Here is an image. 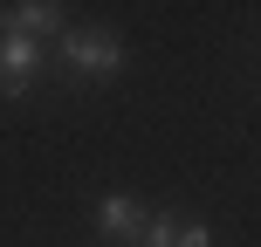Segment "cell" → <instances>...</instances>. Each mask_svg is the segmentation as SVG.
Wrapping results in <instances>:
<instances>
[{
	"mask_svg": "<svg viewBox=\"0 0 261 247\" xmlns=\"http://www.w3.org/2000/svg\"><path fill=\"white\" fill-rule=\"evenodd\" d=\"M62 62L76 69V76H117L124 48H117V35H96V28H76V35H62Z\"/></svg>",
	"mask_w": 261,
	"mask_h": 247,
	"instance_id": "obj_1",
	"label": "cell"
},
{
	"mask_svg": "<svg viewBox=\"0 0 261 247\" xmlns=\"http://www.w3.org/2000/svg\"><path fill=\"white\" fill-rule=\"evenodd\" d=\"M130 247H213V234L199 220H172V213H144V234Z\"/></svg>",
	"mask_w": 261,
	"mask_h": 247,
	"instance_id": "obj_2",
	"label": "cell"
},
{
	"mask_svg": "<svg viewBox=\"0 0 261 247\" xmlns=\"http://www.w3.org/2000/svg\"><path fill=\"white\" fill-rule=\"evenodd\" d=\"M35 62H41V41H28V35H0V96H21L28 76H35Z\"/></svg>",
	"mask_w": 261,
	"mask_h": 247,
	"instance_id": "obj_3",
	"label": "cell"
},
{
	"mask_svg": "<svg viewBox=\"0 0 261 247\" xmlns=\"http://www.w3.org/2000/svg\"><path fill=\"white\" fill-rule=\"evenodd\" d=\"M96 227H103L117 247H130L144 234V206H138V199H103V206H96Z\"/></svg>",
	"mask_w": 261,
	"mask_h": 247,
	"instance_id": "obj_4",
	"label": "cell"
},
{
	"mask_svg": "<svg viewBox=\"0 0 261 247\" xmlns=\"http://www.w3.org/2000/svg\"><path fill=\"white\" fill-rule=\"evenodd\" d=\"M55 28H62V7H48V0H28V7L7 14V35H28V41L55 35Z\"/></svg>",
	"mask_w": 261,
	"mask_h": 247,
	"instance_id": "obj_5",
	"label": "cell"
}]
</instances>
